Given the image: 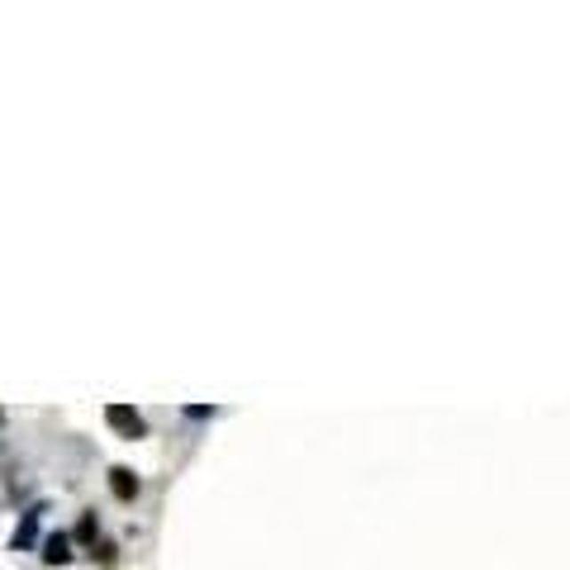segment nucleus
<instances>
[{
    "instance_id": "nucleus-3",
    "label": "nucleus",
    "mask_w": 570,
    "mask_h": 570,
    "mask_svg": "<svg viewBox=\"0 0 570 570\" xmlns=\"http://www.w3.org/2000/svg\"><path fill=\"white\" fill-rule=\"evenodd\" d=\"M44 561L48 566H67V561H72V537H67V533L44 537Z\"/></svg>"
},
{
    "instance_id": "nucleus-1",
    "label": "nucleus",
    "mask_w": 570,
    "mask_h": 570,
    "mask_svg": "<svg viewBox=\"0 0 570 570\" xmlns=\"http://www.w3.org/2000/svg\"><path fill=\"white\" fill-rule=\"evenodd\" d=\"M105 423L115 428V433H124V438H148L143 413H138V409H129V405H109V409H105Z\"/></svg>"
},
{
    "instance_id": "nucleus-6",
    "label": "nucleus",
    "mask_w": 570,
    "mask_h": 570,
    "mask_svg": "<svg viewBox=\"0 0 570 570\" xmlns=\"http://www.w3.org/2000/svg\"><path fill=\"white\" fill-rule=\"evenodd\" d=\"M91 556H95V561H100V566H115V542H100V547H91Z\"/></svg>"
},
{
    "instance_id": "nucleus-5",
    "label": "nucleus",
    "mask_w": 570,
    "mask_h": 570,
    "mask_svg": "<svg viewBox=\"0 0 570 570\" xmlns=\"http://www.w3.org/2000/svg\"><path fill=\"white\" fill-rule=\"evenodd\" d=\"M95 533H100L95 513H81V523H76V542H86V547H95Z\"/></svg>"
},
{
    "instance_id": "nucleus-2",
    "label": "nucleus",
    "mask_w": 570,
    "mask_h": 570,
    "mask_svg": "<svg viewBox=\"0 0 570 570\" xmlns=\"http://www.w3.org/2000/svg\"><path fill=\"white\" fill-rule=\"evenodd\" d=\"M109 490H115V499H124V504H129V499H138V490H143V485H138V476L129 466H115L109 470Z\"/></svg>"
},
{
    "instance_id": "nucleus-4",
    "label": "nucleus",
    "mask_w": 570,
    "mask_h": 570,
    "mask_svg": "<svg viewBox=\"0 0 570 570\" xmlns=\"http://www.w3.org/2000/svg\"><path fill=\"white\" fill-rule=\"evenodd\" d=\"M34 533H38V509L24 513V523H20V533H15V547H34Z\"/></svg>"
}]
</instances>
